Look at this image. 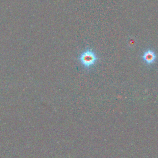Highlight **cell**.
Returning a JSON list of instances; mask_svg holds the SVG:
<instances>
[{"mask_svg": "<svg viewBox=\"0 0 158 158\" xmlns=\"http://www.w3.org/2000/svg\"><path fill=\"white\" fill-rule=\"evenodd\" d=\"M78 59L81 64L86 69L93 65L98 59L96 54L90 49H87L83 51Z\"/></svg>", "mask_w": 158, "mask_h": 158, "instance_id": "1", "label": "cell"}, {"mask_svg": "<svg viewBox=\"0 0 158 158\" xmlns=\"http://www.w3.org/2000/svg\"><path fill=\"white\" fill-rule=\"evenodd\" d=\"M156 57V54L154 52V51H152V49H148L144 52L142 58L143 61L146 64L150 65L155 62Z\"/></svg>", "mask_w": 158, "mask_h": 158, "instance_id": "2", "label": "cell"}]
</instances>
